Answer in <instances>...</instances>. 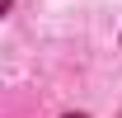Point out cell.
I'll list each match as a JSON object with an SVG mask.
<instances>
[{
    "mask_svg": "<svg viewBox=\"0 0 122 118\" xmlns=\"http://www.w3.org/2000/svg\"><path fill=\"white\" fill-rule=\"evenodd\" d=\"M66 118H85V113H66Z\"/></svg>",
    "mask_w": 122,
    "mask_h": 118,
    "instance_id": "1",
    "label": "cell"
}]
</instances>
